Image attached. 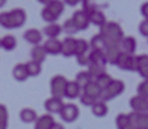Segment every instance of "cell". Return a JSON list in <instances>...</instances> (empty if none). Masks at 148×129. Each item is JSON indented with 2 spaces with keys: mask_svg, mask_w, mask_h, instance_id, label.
I'll return each instance as SVG.
<instances>
[{
  "mask_svg": "<svg viewBox=\"0 0 148 129\" xmlns=\"http://www.w3.org/2000/svg\"><path fill=\"white\" fill-rule=\"evenodd\" d=\"M26 22V12L22 8L11 10L0 14V26L4 29H19Z\"/></svg>",
  "mask_w": 148,
  "mask_h": 129,
  "instance_id": "1",
  "label": "cell"
},
{
  "mask_svg": "<svg viewBox=\"0 0 148 129\" xmlns=\"http://www.w3.org/2000/svg\"><path fill=\"white\" fill-rule=\"evenodd\" d=\"M99 34L105 38L108 45H118L124 38L121 26L116 22H108L103 27H101Z\"/></svg>",
  "mask_w": 148,
  "mask_h": 129,
  "instance_id": "2",
  "label": "cell"
},
{
  "mask_svg": "<svg viewBox=\"0 0 148 129\" xmlns=\"http://www.w3.org/2000/svg\"><path fill=\"white\" fill-rule=\"evenodd\" d=\"M68 80L63 75H56L50 80V94L54 98L61 99L65 97V89H67Z\"/></svg>",
  "mask_w": 148,
  "mask_h": 129,
  "instance_id": "3",
  "label": "cell"
},
{
  "mask_svg": "<svg viewBox=\"0 0 148 129\" xmlns=\"http://www.w3.org/2000/svg\"><path fill=\"white\" fill-rule=\"evenodd\" d=\"M125 90V84L122 80H113V83L109 86L106 90L102 91V97H101V101L103 102H109L112 99L117 98L118 95H121Z\"/></svg>",
  "mask_w": 148,
  "mask_h": 129,
  "instance_id": "4",
  "label": "cell"
},
{
  "mask_svg": "<svg viewBox=\"0 0 148 129\" xmlns=\"http://www.w3.org/2000/svg\"><path fill=\"white\" fill-rule=\"evenodd\" d=\"M116 65L122 71L137 72V61H136V56H133V54L121 53V56L117 60Z\"/></svg>",
  "mask_w": 148,
  "mask_h": 129,
  "instance_id": "5",
  "label": "cell"
},
{
  "mask_svg": "<svg viewBox=\"0 0 148 129\" xmlns=\"http://www.w3.org/2000/svg\"><path fill=\"white\" fill-rule=\"evenodd\" d=\"M129 105L132 107V111L139 113V114H148V99L143 98L140 95L132 97L129 101Z\"/></svg>",
  "mask_w": 148,
  "mask_h": 129,
  "instance_id": "6",
  "label": "cell"
},
{
  "mask_svg": "<svg viewBox=\"0 0 148 129\" xmlns=\"http://www.w3.org/2000/svg\"><path fill=\"white\" fill-rule=\"evenodd\" d=\"M60 117L64 122H73L79 117V107L73 103H67V105H64V109L60 113Z\"/></svg>",
  "mask_w": 148,
  "mask_h": 129,
  "instance_id": "7",
  "label": "cell"
},
{
  "mask_svg": "<svg viewBox=\"0 0 148 129\" xmlns=\"http://www.w3.org/2000/svg\"><path fill=\"white\" fill-rule=\"evenodd\" d=\"M72 21H73V23L76 25L79 31L87 30L88 26H90V16H88L86 12H83L82 10L76 11V12L72 15Z\"/></svg>",
  "mask_w": 148,
  "mask_h": 129,
  "instance_id": "8",
  "label": "cell"
},
{
  "mask_svg": "<svg viewBox=\"0 0 148 129\" xmlns=\"http://www.w3.org/2000/svg\"><path fill=\"white\" fill-rule=\"evenodd\" d=\"M64 105H65V103H63L61 99L54 98V97H50L49 99H46L45 101L44 107H45V110L48 111L49 114H60L61 110L64 109Z\"/></svg>",
  "mask_w": 148,
  "mask_h": 129,
  "instance_id": "9",
  "label": "cell"
},
{
  "mask_svg": "<svg viewBox=\"0 0 148 129\" xmlns=\"http://www.w3.org/2000/svg\"><path fill=\"white\" fill-rule=\"evenodd\" d=\"M76 52V40L72 37H67L65 40L61 41V54L64 57H71L75 56Z\"/></svg>",
  "mask_w": 148,
  "mask_h": 129,
  "instance_id": "10",
  "label": "cell"
},
{
  "mask_svg": "<svg viewBox=\"0 0 148 129\" xmlns=\"http://www.w3.org/2000/svg\"><path fill=\"white\" fill-rule=\"evenodd\" d=\"M118 46L121 49V53L133 54L136 52V48H137V42L133 37H124L121 42L118 44Z\"/></svg>",
  "mask_w": 148,
  "mask_h": 129,
  "instance_id": "11",
  "label": "cell"
},
{
  "mask_svg": "<svg viewBox=\"0 0 148 129\" xmlns=\"http://www.w3.org/2000/svg\"><path fill=\"white\" fill-rule=\"evenodd\" d=\"M103 53H105V56H106V60H108L109 64L116 65L118 57L121 56V49H120L118 45H108Z\"/></svg>",
  "mask_w": 148,
  "mask_h": 129,
  "instance_id": "12",
  "label": "cell"
},
{
  "mask_svg": "<svg viewBox=\"0 0 148 129\" xmlns=\"http://www.w3.org/2000/svg\"><path fill=\"white\" fill-rule=\"evenodd\" d=\"M45 3V7L53 14L56 18H60L64 12V3L63 1H57V0H50V1H42Z\"/></svg>",
  "mask_w": 148,
  "mask_h": 129,
  "instance_id": "13",
  "label": "cell"
},
{
  "mask_svg": "<svg viewBox=\"0 0 148 129\" xmlns=\"http://www.w3.org/2000/svg\"><path fill=\"white\" fill-rule=\"evenodd\" d=\"M44 49L46 50L48 54H52V56H56V54L61 53V41L60 40H46V42L44 45Z\"/></svg>",
  "mask_w": 148,
  "mask_h": 129,
  "instance_id": "14",
  "label": "cell"
},
{
  "mask_svg": "<svg viewBox=\"0 0 148 129\" xmlns=\"http://www.w3.org/2000/svg\"><path fill=\"white\" fill-rule=\"evenodd\" d=\"M23 38H25L29 44H32V45H34V46H37V45H40L41 40H42V33H41V31H38L37 29H29V30L25 31Z\"/></svg>",
  "mask_w": 148,
  "mask_h": 129,
  "instance_id": "15",
  "label": "cell"
},
{
  "mask_svg": "<svg viewBox=\"0 0 148 129\" xmlns=\"http://www.w3.org/2000/svg\"><path fill=\"white\" fill-rule=\"evenodd\" d=\"M54 118L50 114H45V116L38 117V120L36 121L34 129H52V126L54 125Z\"/></svg>",
  "mask_w": 148,
  "mask_h": 129,
  "instance_id": "16",
  "label": "cell"
},
{
  "mask_svg": "<svg viewBox=\"0 0 148 129\" xmlns=\"http://www.w3.org/2000/svg\"><path fill=\"white\" fill-rule=\"evenodd\" d=\"M19 118L25 124H32V122H36L38 120V116H37L36 110H33L30 107H25L19 113Z\"/></svg>",
  "mask_w": 148,
  "mask_h": 129,
  "instance_id": "17",
  "label": "cell"
},
{
  "mask_svg": "<svg viewBox=\"0 0 148 129\" xmlns=\"http://www.w3.org/2000/svg\"><path fill=\"white\" fill-rule=\"evenodd\" d=\"M80 93H82V89L79 87V84H77L75 80L73 82H68L67 89H65V98H68V99L79 98Z\"/></svg>",
  "mask_w": 148,
  "mask_h": 129,
  "instance_id": "18",
  "label": "cell"
},
{
  "mask_svg": "<svg viewBox=\"0 0 148 129\" xmlns=\"http://www.w3.org/2000/svg\"><path fill=\"white\" fill-rule=\"evenodd\" d=\"M46 56V50L44 49V46H41V45H37V46H33L32 49V61H36L38 64H42V62L45 61Z\"/></svg>",
  "mask_w": 148,
  "mask_h": 129,
  "instance_id": "19",
  "label": "cell"
},
{
  "mask_svg": "<svg viewBox=\"0 0 148 129\" xmlns=\"http://www.w3.org/2000/svg\"><path fill=\"white\" fill-rule=\"evenodd\" d=\"M83 93H84L86 95L91 97L92 99H95V101H99L101 97H102V90L99 89V86L95 82H91L90 84L83 90Z\"/></svg>",
  "mask_w": 148,
  "mask_h": 129,
  "instance_id": "20",
  "label": "cell"
},
{
  "mask_svg": "<svg viewBox=\"0 0 148 129\" xmlns=\"http://www.w3.org/2000/svg\"><path fill=\"white\" fill-rule=\"evenodd\" d=\"M63 31V26H60L57 23H52V25H48V26L44 29V34H45L49 40H56Z\"/></svg>",
  "mask_w": 148,
  "mask_h": 129,
  "instance_id": "21",
  "label": "cell"
},
{
  "mask_svg": "<svg viewBox=\"0 0 148 129\" xmlns=\"http://www.w3.org/2000/svg\"><path fill=\"white\" fill-rule=\"evenodd\" d=\"M12 76H14V79L18 80V82H25L29 78L26 64H16L12 69Z\"/></svg>",
  "mask_w": 148,
  "mask_h": 129,
  "instance_id": "22",
  "label": "cell"
},
{
  "mask_svg": "<svg viewBox=\"0 0 148 129\" xmlns=\"http://www.w3.org/2000/svg\"><path fill=\"white\" fill-rule=\"evenodd\" d=\"M88 56H90V64H98V65H106V64H108L106 56H105L103 52L90 49Z\"/></svg>",
  "mask_w": 148,
  "mask_h": 129,
  "instance_id": "23",
  "label": "cell"
},
{
  "mask_svg": "<svg viewBox=\"0 0 148 129\" xmlns=\"http://www.w3.org/2000/svg\"><path fill=\"white\" fill-rule=\"evenodd\" d=\"M106 46H108V44H106L105 38H103L101 34H97V36H94L92 38H91V41H90V48H91L92 50L105 52Z\"/></svg>",
  "mask_w": 148,
  "mask_h": 129,
  "instance_id": "24",
  "label": "cell"
},
{
  "mask_svg": "<svg viewBox=\"0 0 148 129\" xmlns=\"http://www.w3.org/2000/svg\"><path fill=\"white\" fill-rule=\"evenodd\" d=\"M91 111H92V114H94L95 117H105L106 114H108V105H106V102H103V101H97V102L92 105V107H91Z\"/></svg>",
  "mask_w": 148,
  "mask_h": 129,
  "instance_id": "25",
  "label": "cell"
},
{
  "mask_svg": "<svg viewBox=\"0 0 148 129\" xmlns=\"http://www.w3.org/2000/svg\"><path fill=\"white\" fill-rule=\"evenodd\" d=\"M75 82L79 84V87H80L82 90H84L86 87L90 84L91 82H94V80H92V78H91L90 73H88L87 71H82V72H79V73L76 75Z\"/></svg>",
  "mask_w": 148,
  "mask_h": 129,
  "instance_id": "26",
  "label": "cell"
},
{
  "mask_svg": "<svg viewBox=\"0 0 148 129\" xmlns=\"http://www.w3.org/2000/svg\"><path fill=\"white\" fill-rule=\"evenodd\" d=\"M90 23H92V25H95V26H98V27H103L108 22H106L105 14L101 10H98V11H95L94 14L90 15Z\"/></svg>",
  "mask_w": 148,
  "mask_h": 129,
  "instance_id": "27",
  "label": "cell"
},
{
  "mask_svg": "<svg viewBox=\"0 0 148 129\" xmlns=\"http://www.w3.org/2000/svg\"><path fill=\"white\" fill-rule=\"evenodd\" d=\"M88 73L92 78V80L98 79L101 75L106 73V65H98V64H90L88 65Z\"/></svg>",
  "mask_w": 148,
  "mask_h": 129,
  "instance_id": "28",
  "label": "cell"
},
{
  "mask_svg": "<svg viewBox=\"0 0 148 129\" xmlns=\"http://www.w3.org/2000/svg\"><path fill=\"white\" fill-rule=\"evenodd\" d=\"M1 48L7 52H11L16 48V38L14 36H4L1 38Z\"/></svg>",
  "mask_w": 148,
  "mask_h": 129,
  "instance_id": "29",
  "label": "cell"
},
{
  "mask_svg": "<svg viewBox=\"0 0 148 129\" xmlns=\"http://www.w3.org/2000/svg\"><path fill=\"white\" fill-rule=\"evenodd\" d=\"M88 52H90V44L86 40H76V52H75V56L79 57V56L87 54Z\"/></svg>",
  "mask_w": 148,
  "mask_h": 129,
  "instance_id": "30",
  "label": "cell"
},
{
  "mask_svg": "<svg viewBox=\"0 0 148 129\" xmlns=\"http://www.w3.org/2000/svg\"><path fill=\"white\" fill-rule=\"evenodd\" d=\"M113 80H114V79H113V78H112L110 75H109V73H103V75L99 76L98 79H95L94 82L99 86V89H101V90L103 91V90H106V89L109 87V86L112 84Z\"/></svg>",
  "mask_w": 148,
  "mask_h": 129,
  "instance_id": "31",
  "label": "cell"
},
{
  "mask_svg": "<svg viewBox=\"0 0 148 129\" xmlns=\"http://www.w3.org/2000/svg\"><path fill=\"white\" fill-rule=\"evenodd\" d=\"M99 7L97 3H94V1H90V0H83L82 1V11L83 12H86L88 16H90L91 14H94L95 11H98Z\"/></svg>",
  "mask_w": 148,
  "mask_h": 129,
  "instance_id": "32",
  "label": "cell"
},
{
  "mask_svg": "<svg viewBox=\"0 0 148 129\" xmlns=\"http://www.w3.org/2000/svg\"><path fill=\"white\" fill-rule=\"evenodd\" d=\"M26 68H27V73L29 76H38L42 71V68H41V64L36 61H29L26 64Z\"/></svg>",
  "mask_w": 148,
  "mask_h": 129,
  "instance_id": "33",
  "label": "cell"
},
{
  "mask_svg": "<svg viewBox=\"0 0 148 129\" xmlns=\"http://www.w3.org/2000/svg\"><path fill=\"white\" fill-rule=\"evenodd\" d=\"M63 31H65L68 36H73V34H76L77 31V27H76V25L73 23V21H72V18L71 19H67L65 22H64V25H63Z\"/></svg>",
  "mask_w": 148,
  "mask_h": 129,
  "instance_id": "34",
  "label": "cell"
},
{
  "mask_svg": "<svg viewBox=\"0 0 148 129\" xmlns=\"http://www.w3.org/2000/svg\"><path fill=\"white\" fill-rule=\"evenodd\" d=\"M116 125H117V129H124V128H126L128 125H130L128 114H124V113L118 114L116 118Z\"/></svg>",
  "mask_w": 148,
  "mask_h": 129,
  "instance_id": "35",
  "label": "cell"
},
{
  "mask_svg": "<svg viewBox=\"0 0 148 129\" xmlns=\"http://www.w3.org/2000/svg\"><path fill=\"white\" fill-rule=\"evenodd\" d=\"M41 18L44 19L45 22H48L49 25H52V23H56V21H57V18H56V16H54L53 14L50 12V11L46 8V7H44V8H42V11H41Z\"/></svg>",
  "mask_w": 148,
  "mask_h": 129,
  "instance_id": "36",
  "label": "cell"
},
{
  "mask_svg": "<svg viewBox=\"0 0 148 129\" xmlns=\"http://www.w3.org/2000/svg\"><path fill=\"white\" fill-rule=\"evenodd\" d=\"M137 95L148 99V80H143L137 87Z\"/></svg>",
  "mask_w": 148,
  "mask_h": 129,
  "instance_id": "37",
  "label": "cell"
},
{
  "mask_svg": "<svg viewBox=\"0 0 148 129\" xmlns=\"http://www.w3.org/2000/svg\"><path fill=\"white\" fill-rule=\"evenodd\" d=\"M79 99H80V103L83 105V106H90V107H92V105H94V103L97 102L95 99H92L91 97H88V95H86L84 93H82V94H80Z\"/></svg>",
  "mask_w": 148,
  "mask_h": 129,
  "instance_id": "38",
  "label": "cell"
},
{
  "mask_svg": "<svg viewBox=\"0 0 148 129\" xmlns=\"http://www.w3.org/2000/svg\"><path fill=\"white\" fill-rule=\"evenodd\" d=\"M139 114V113H137ZM137 128L148 129V114H139L137 118Z\"/></svg>",
  "mask_w": 148,
  "mask_h": 129,
  "instance_id": "39",
  "label": "cell"
},
{
  "mask_svg": "<svg viewBox=\"0 0 148 129\" xmlns=\"http://www.w3.org/2000/svg\"><path fill=\"white\" fill-rule=\"evenodd\" d=\"M0 122H8V110L4 105H0Z\"/></svg>",
  "mask_w": 148,
  "mask_h": 129,
  "instance_id": "40",
  "label": "cell"
},
{
  "mask_svg": "<svg viewBox=\"0 0 148 129\" xmlns=\"http://www.w3.org/2000/svg\"><path fill=\"white\" fill-rule=\"evenodd\" d=\"M76 60H77V64L82 65V67H88L90 65V56H88V53L79 56V57H76Z\"/></svg>",
  "mask_w": 148,
  "mask_h": 129,
  "instance_id": "41",
  "label": "cell"
},
{
  "mask_svg": "<svg viewBox=\"0 0 148 129\" xmlns=\"http://www.w3.org/2000/svg\"><path fill=\"white\" fill-rule=\"evenodd\" d=\"M139 31H140V34H141L143 37H147L148 38V21L147 19H144L143 22L140 23Z\"/></svg>",
  "mask_w": 148,
  "mask_h": 129,
  "instance_id": "42",
  "label": "cell"
},
{
  "mask_svg": "<svg viewBox=\"0 0 148 129\" xmlns=\"http://www.w3.org/2000/svg\"><path fill=\"white\" fill-rule=\"evenodd\" d=\"M137 72H139V75L141 76L144 80H148V65H143V67H140L139 69H137Z\"/></svg>",
  "mask_w": 148,
  "mask_h": 129,
  "instance_id": "43",
  "label": "cell"
},
{
  "mask_svg": "<svg viewBox=\"0 0 148 129\" xmlns=\"http://www.w3.org/2000/svg\"><path fill=\"white\" fill-rule=\"evenodd\" d=\"M140 12H141V15L148 21V1L147 3H143L141 8H140Z\"/></svg>",
  "mask_w": 148,
  "mask_h": 129,
  "instance_id": "44",
  "label": "cell"
},
{
  "mask_svg": "<svg viewBox=\"0 0 148 129\" xmlns=\"http://www.w3.org/2000/svg\"><path fill=\"white\" fill-rule=\"evenodd\" d=\"M77 3H79L77 0H67L65 1V4H68V5H76Z\"/></svg>",
  "mask_w": 148,
  "mask_h": 129,
  "instance_id": "45",
  "label": "cell"
},
{
  "mask_svg": "<svg viewBox=\"0 0 148 129\" xmlns=\"http://www.w3.org/2000/svg\"><path fill=\"white\" fill-rule=\"evenodd\" d=\"M52 129H64V126L61 124H58V122H54V125L52 126Z\"/></svg>",
  "mask_w": 148,
  "mask_h": 129,
  "instance_id": "46",
  "label": "cell"
},
{
  "mask_svg": "<svg viewBox=\"0 0 148 129\" xmlns=\"http://www.w3.org/2000/svg\"><path fill=\"white\" fill-rule=\"evenodd\" d=\"M0 129H7V124H4V122H0Z\"/></svg>",
  "mask_w": 148,
  "mask_h": 129,
  "instance_id": "47",
  "label": "cell"
},
{
  "mask_svg": "<svg viewBox=\"0 0 148 129\" xmlns=\"http://www.w3.org/2000/svg\"><path fill=\"white\" fill-rule=\"evenodd\" d=\"M5 5V1L4 0H0V8H1V7H4Z\"/></svg>",
  "mask_w": 148,
  "mask_h": 129,
  "instance_id": "48",
  "label": "cell"
},
{
  "mask_svg": "<svg viewBox=\"0 0 148 129\" xmlns=\"http://www.w3.org/2000/svg\"><path fill=\"white\" fill-rule=\"evenodd\" d=\"M124 129H135V128H133V126H130V125H128V126H126V128H124Z\"/></svg>",
  "mask_w": 148,
  "mask_h": 129,
  "instance_id": "49",
  "label": "cell"
},
{
  "mask_svg": "<svg viewBox=\"0 0 148 129\" xmlns=\"http://www.w3.org/2000/svg\"><path fill=\"white\" fill-rule=\"evenodd\" d=\"M0 44H1V38H0ZM0 48H1V45H0Z\"/></svg>",
  "mask_w": 148,
  "mask_h": 129,
  "instance_id": "50",
  "label": "cell"
},
{
  "mask_svg": "<svg viewBox=\"0 0 148 129\" xmlns=\"http://www.w3.org/2000/svg\"><path fill=\"white\" fill-rule=\"evenodd\" d=\"M136 129H141V128H136Z\"/></svg>",
  "mask_w": 148,
  "mask_h": 129,
  "instance_id": "51",
  "label": "cell"
}]
</instances>
